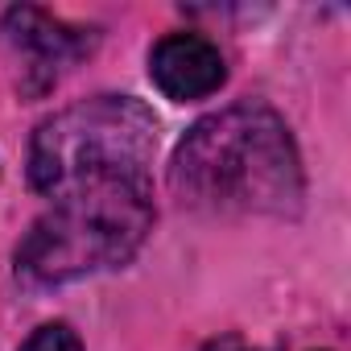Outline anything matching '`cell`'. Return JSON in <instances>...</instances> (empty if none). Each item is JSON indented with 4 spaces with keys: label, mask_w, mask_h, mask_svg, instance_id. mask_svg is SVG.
Segmentation results:
<instances>
[{
    "label": "cell",
    "mask_w": 351,
    "mask_h": 351,
    "mask_svg": "<svg viewBox=\"0 0 351 351\" xmlns=\"http://www.w3.org/2000/svg\"><path fill=\"white\" fill-rule=\"evenodd\" d=\"M21 351H83V343L66 322H46L29 335V343Z\"/></svg>",
    "instance_id": "cell-6"
},
{
    "label": "cell",
    "mask_w": 351,
    "mask_h": 351,
    "mask_svg": "<svg viewBox=\"0 0 351 351\" xmlns=\"http://www.w3.org/2000/svg\"><path fill=\"white\" fill-rule=\"evenodd\" d=\"M157 120L128 95H95L50 116L29 145V182L38 195H58L95 173L149 169Z\"/></svg>",
    "instance_id": "cell-3"
},
{
    "label": "cell",
    "mask_w": 351,
    "mask_h": 351,
    "mask_svg": "<svg viewBox=\"0 0 351 351\" xmlns=\"http://www.w3.org/2000/svg\"><path fill=\"white\" fill-rule=\"evenodd\" d=\"M149 75L161 87V95L186 104V99H207L211 91H219L228 79V66L215 42L199 34H169L153 46Z\"/></svg>",
    "instance_id": "cell-4"
},
{
    "label": "cell",
    "mask_w": 351,
    "mask_h": 351,
    "mask_svg": "<svg viewBox=\"0 0 351 351\" xmlns=\"http://www.w3.org/2000/svg\"><path fill=\"white\" fill-rule=\"evenodd\" d=\"M203 351H261V347H252V343L240 339V335H219V339H211Z\"/></svg>",
    "instance_id": "cell-7"
},
{
    "label": "cell",
    "mask_w": 351,
    "mask_h": 351,
    "mask_svg": "<svg viewBox=\"0 0 351 351\" xmlns=\"http://www.w3.org/2000/svg\"><path fill=\"white\" fill-rule=\"evenodd\" d=\"M169 182L186 207L215 215H293L302 207V161L285 120L265 104H232L199 120Z\"/></svg>",
    "instance_id": "cell-1"
},
{
    "label": "cell",
    "mask_w": 351,
    "mask_h": 351,
    "mask_svg": "<svg viewBox=\"0 0 351 351\" xmlns=\"http://www.w3.org/2000/svg\"><path fill=\"white\" fill-rule=\"evenodd\" d=\"M50 199V211L17 244V273L34 285H66L116 269L153 228L149 169L79 178Z\"/></svg>",
    "instance_id": "cell-2"
},
{
    "label": "cell",
    "mask_w": 351,
    "mask_h": 351,
    "mask_svg": "<svg viewBox=\"0 0 351 351\" xmlns=\"http://www.w3.org/2000/svg\"><path fill=\"white\" fill-rule=\"evenodd\" d=\"M5 34L17 42V50L29 54V75H38L34 91L54 87L58 71L91 50V38L83 29H71L66 21H58V17H50L42 9H29V5L25 9H9Z\"/></svg>",
    "instance_id": "cell-5"
}]
</instances>
